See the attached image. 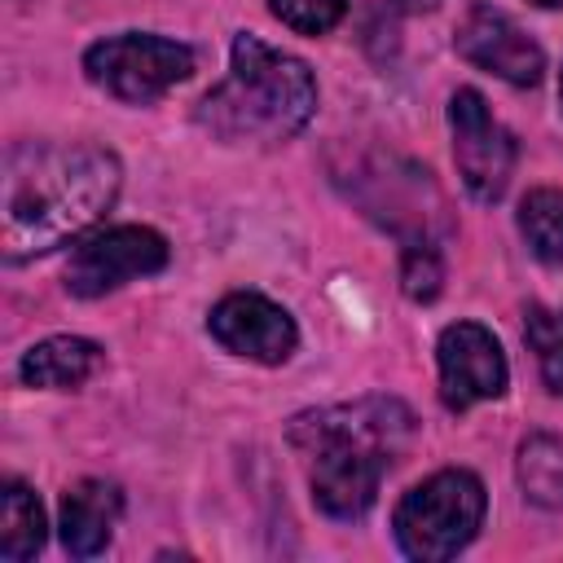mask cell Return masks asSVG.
Wrapping results in <instances>:
<instances>
[{
  "label": "cell",
  "mask_w": 563,
  "mask_h": 563,
  "mask_svg": "<svg viewBox=\"0 0 563 563\" xmlns=\"http://www.w3.org/2000/svg\"><path fill=\"white\" fill-rule=\"evenodd\" d=\"M123 167L101 145H18L4 158L0 238L9 260L79 242L119 198Z\"/></svg>",
  "instance_id": "1"
},
{
  "label": "cell",
  "mask_w": 563,
  "mask_h": 563,
  "mask_svg": "<svg viewBox=\"0 0 563 563\" xmlns=\"http://www.w3.org/2000/svg\"><path fill=\"white\" fill-rule=\"evenodd\" d=\"M312 70L242 31L229 48V75L198 106V123L224 141H286L312 119Z\"/></svg>",
  "instance_id": "2"
},
{
  "label": "cell",
  "mask_w": 563,
  "mask_h": 563,
  "mask_svg": "<svg viewBox=\"0 0 563 563\" xmlns=\"http://www.w3.org/2000/svg\"><path fill=\"white\" fill-rule=\"evenodd\" d=\"M479 523H484V484L471 471H435L431 479L413 484L391 515L396 545L422 563H440L466 550Z\"/></svg>",
  "instance_id": "3"
},
{
  "label": "cell",
  "mask_w": 563,
  "mask_h": 563,
  "mask_svg": "<svg viewBox=\"0 0 563 563\" xmlns=\"http://www.w3.org/2000/svg\"><path fill=\"white\" fill-rule=\"evenodd\" d=\"M84 75L119 101L150 106L167 88H176L180 79L194 75V48L176 44V40H163V35L123 31V35L97 40L84 53Z\"/></svg>",
  "instance_id": "4"
},
{
  "label": "cell",
  "mask_w": 563,
  "mask_h": 563,
  "mask_svg": "<svg viewBox=\"0 0 563 563\" xmlns=\"http://www.w3.org/2000/svg\"><path fill=\"white\" fill-rule=\"evenodd\" d=\"M163 264H167L163 233L145 224H110L75 242L70 264H66V290L79 299H101L132 277L158 273Z\"/></svg>",
  "instance_id": "5"
},
{
  "label": "cell",
  "mask_w": 563,
  "mask_h": 563,
  "mask_svg": "<svg viewBox=\"0 0 563 563\" xmlns=\"http://www.w3.org/2000/svg\"><path fill=\"white\" fill-rule=\"evenodd\" d=\"M453 163L475 202H497L515 176V136L493 119L488 101L475 88H457L449 101Z\"/></svg>",
  "instance_id": "6"
},
{
  "label": "cell",
  "mask_w": 563,
  "mask_h": 563,
  "mask_svg": "<svg viewBox=\"0 0 563 563\" xmlns=\"http://www.w3.org/2000/svg\"><path fill=\"white\" fill-rule=\"evenodd\" d=\"M286 440L308 453L325 440H361V444H378L391 457L413 440V409L396 396H361V400H343V405H321V409H303L290 418Z\"/></svg>",
  "instance_id": "7"
},
{
  "label": "cell",
  "mask_w": 563,
  "mask_h": 563,
  "mask_svg": "<svg viewBox=\"0 0 563 563\" xmlns=\"http://www.w3.org/2000/svg\"><path fill=\"white\" fill-rule=\"evenodd\" d=\"M435 365H440V400L453 413H462L479 400H497L510 378L501 343L479 321L444 325V334L435 343Z\"/></svg>",
  "instance_id": "8"
},
{
  "label": "cell",
  "mask_w": 563,
  "mask_h": 563,
  "mask_svg": "<svg viewBox=\"0 0 563 563\" xmlns=\"http://www.w3.org/2000/svg\"><path fill=\"white\" fill-rule=\"evenodd\" d=\"M312 457V501L330 519H361L383 484V471L391 466V453L361 440H325L308 449Z\"/></svg>",
  "instance_id": "9"
},
{
  "label": "cell",
  "mask_w": 563,
  "mask_h": 563,
  "mask_svg": "<svg viewBox=\"0 0 563 563\" xmlns=\"http://www.w3.org/2000/svg\"><path fill=\"white\" fill-rule=\"evenodd\" d=\"M207 330L211 339L233 352V356H246V361H260V365H282L295 343H299V330L290 321V312L255 290H233L224 295L211 317H207Z\"/></svg>",
  "instance_id": "10"
},
{
  "label": "cell",
  "mask_w": 563,
  "mask_h": 563,
  "mask_svg": "<svg viewBox=\"0 0 563 563\" xmlns=\"http://www.w3.org/2000/svg\"><path fill=\"white\" fill-rule=\"evenodd\" d=\"M453 44H457V53H462L471 66H479V70H488V75L515 84V88L537 84L541 70H545L541 44H537L532 35H523V26H519L515 18H506L501 9H493V4H475V9L457 22Z\"/></svg>",
  "instance_id": "11"
},
{
  "label": "cell",
  "mask_w": 563,
  "mask_h": 563,
  "mask_svg": "<svg viewBox=\"0 0 563 563\" xmlns=\"http://www.w3.org/2000/svg\"><path fill=\"white\" fill-rule=\"evenodd\" d=\"M123 515V493L110 484V479H79L66 488L62 497V545L75 554V559H92L110 545L114 537V523Z\"/></svg>",
  "instance_id": "12"
},
{
  "label": "cell",
  "mask_w": 563,
  "mask_h": 563,
  "mask_svg": "<svg viewBox=\"0 0 563 563\" xmlns=\"http://www.w3.org/2000/svg\"><path fill=\"white\" fill-rule=\"evenodd\" d=\"M101 365V347L92 339H79V334H57V339H44L35 343L18 374L26 387H48V391H66V387H79L97 374Z\"/></svg>",
  "instance_id": "13"
},
{
  "label": "cell",
  "mask_w": 563,
  "mask_h": 563,
  "mask_svg": "<svg viewBox=\"0 0 563 563\" xmlns=\"http://www.w3.org/2000/svg\"><path fill=\"white\" fill-rule=\"evenodd\" d=\"M44 545V510L40 497L22 479H4L0 488V559L22 563Z\"/></svg>",
  "instance_id": "14"
},
{
  "label": "cell",
  "mask_w": 563,
  "mask_h": 563,
  "mask_svg": "<svg viewBox=\"0 0 563 563\" xmlns=\"http://www.w3.org/2000/svg\"><path fill=\"white\" fill-rule=\"evenodd\" d=\"M519 233L541 264H563V189H528L519 202Z\"/></svg>",
  "instance_id": "15"
},
{
  "label": "cell",
  "mask_w": 563,
  "mask_h": 563,
  "mask_svg": "<svg viewBox=\"0 0 563 563\" xmlns=\"http://www.w3.org/2000/svg\"><path fill=\"white\" fill-rule=\"evenodd\" d=\"M519 484L537 506H563V435H528L519 444Z\"/></svg>",
  "instance_id": "16"
},
{
  "label": "cell",
  "mask_w": 563,
  "mask_h": 563,
  "mask_svg": "<svg viewBox=\"0 0 563 563\" xmlns=\"http://www.w3.org/2000/svg\"><path fill=\"white\" fill-rule=\"evenodd\" d=\"M523 334H528V347L537 352V365H541V378L554 396H563V321L541 308V303H528L523 312Z\"/></svg>",
  "instance_id": "17"
},
{
  "label": "cell",
  "mask_w": 563,
  "mask_h": 563,
  "mask_svg": "<svg viewBox=\"0 0 563 563\" xmlns=\"http://www.w3.org/2000/svg\"><path fill=\"white\" fill-rule=\"evenodd\" d=\"M440 282H444L440 251L431 242H409L405 255H400V290L413 303H431L440 295Z\"/></svg>",
  "instance_id": "18"
},
{
  "label": "cell",
  "mask_w": 563,
  "mask_h": 563,
  "mask_svg": "<svg viewBox=\"0 0 563 563\" xmlns=\"http://www.w3.org/2000/svg\"><path fill=\"white\" fill-rule=\"evenodd\" d=\"M273 18L299 35H325L347 13V0H268Z\"/></svg>",
  "instance_id": "19"
},
{
  "label": "cell",
  "mask_w": 563,
  "mask_h": 563,
  "mask_svg": "<svg viewBox=\"0 0 563 563\" xmlns=\"http://www.w3.org/2000/svg\"><path fill=\"white\" fill-rule=\"evenodd\" d=\"M532 4H537V9H559L563 0H532Z\"/></svg>",
  "instance_id": "20"
},
{
  "label": "cell",
  "mask_w": 563,
  "mask_h": 563,
  "mask_svg": "<svg viewBox=\"0 0 563 563\" xmlns=\"http://www.w3.org/2000/svg\"><path fill=\"white\" fill-rule=\"evenodd\" d=\"M559 101H563V75H559Z\"/></svg>",
  "instance_id": "21"
}]
</instances>
